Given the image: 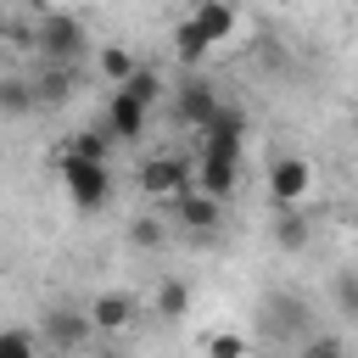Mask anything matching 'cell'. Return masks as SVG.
Masks as SVG:
<instances>
[{"instance_id": "obj_1", "label": "cell", "mask_w": 358, "mask_h": 358, "mask_svg": "<svg viewBox=\"0 0 358 358\" xmlns=\"http://www.w3.org/2000/svg\"><path fill=\"white\" fill-rule=\"evenodd\" d=\"M62 185H67V196H73L78 213H101V207L112 201V173H106V162H95V157L62 151Z\"/></svg>"}, {"instance_id": "obj_2", "label": "cell", "mask_w": 358, "mask_h": 358, "mask_svg": "<svg viewBox=\"0 0 358 358\" xmlns=\"http://www.w3.org/2000/svg\"><path fill=\"white\" fill-rule=\"evenodd\" d=\"M84 22L78 17H67V11H45L39 22H34V50L45 56V62H78L84 56Z\"/></svg>"}, {"instance_id": "obj_3", "label": "cell", "mask_w": 358, "mask_h": 358, "mask_svg": "<svg viewBox=\"0 0 358 358\" xmlns=\"http://www.w3.org/2000/svg\"><path fill=\"white\" fill-rule=\"evenodd\" d=\"M90 336H95L90 308H45V313H39V341H45V352H84Z\"/></svg>"}, {"instance_id": "obj_4", "label": "cell", "mask_w": 358, "mask_h": 358, "mask_svg": "<svg viewBox=\"0 0 358 358\" xmlns=\"http://www.w3.org/2000/svg\"><path fill=\"white\" fill-rule=\"evenodd\" d=\"M313 196V162L308 157H274L268 162V201L274 207H302Z\"/></svg>"}, {"instance_id": "obj_5", "label": "cell", "mask_w": 358, "mask_h": 358, "mask_svg": "<svg viewBox=\"0 0 358 358\" xmlns=\"http://www.w3.org/2000/svg\"><path fill=\"white\" fill-rule=\"evenodd\" d=\"M218 106H224V101H218V90H213L207 78H185V84L173 90V117H179V129H196V134H201Z\"/></svg>"}, {"instance_id": "obj_6", "label": "cell", "mask_w": 358, "mask_h": 358, "mask_svg": "<svg viewBox=\"0 0 358 358\" xmlns=\"http://www.w3.org/2000/svg\"><path fill=\"white\" fill-rule=\"evenodd\" d=\"M173 224H179V229H190V235H207V229H218V224H224V201H218V196H207L201 185H185V190L173 196Z\"/></svg>"}, {"instance_id": "obj_7", "label": "cell", "mask_w": 358, "mask_h": 358, "mask_svg": "<svg viewBox=\"0 0 358 358\" xmlns=\"http://www.w3.org/2000/svg\"><path fill=\"white\" fill-rule=\"evenodd\" d=\"M134 185H140L151 201H173V196L190 185V168H185L179 157H145L140 173H134Z\"/></svg>"}, {"instance_id": "obj_8", "label": "cell", "mask_w": 358, "mask_h": 358, "mask_svg": "<svg viewBox=\"0 0 358 358\" xmlns=\"http://www.w3.org/2000/svg\"><path fill=\"white\" fill-rule=\"evenodd\" d=\"M145 117H151V101H140L129 84H112V106H106L112 140H140L145 134Z\"/></svg>"}, {"instance_id": "obj_9", "label": "cell", "mask_w": 358, "mask_h": 358, "mask_svg": "<svg viewBox=\"0 0 358 358\" xmlns=\"http://www.w3.org/2000/svg\"><path fill=\"white\" fill-rule=\"evenodd\" d=\"M201 134H207V140H201V151H218V157H241V145H246V112H241L235 101H224Z\"/></svg>"}, {"instance_id": "obj_10", "label": "cell", "mask_w": 358, "mask_h": 358, "mask_svg": "<svg viewBox=\"0 0 358 358\" xmlns=\"http://www.w3.org/2000/svg\"><path fill=\"white\" fill-rule=\"evenodd\" d=\"M134 313H140L134 291H101V296H90V319H95V336H123V330L134 324Z\"/></svg>"}, {"instance_id": "obj_11", "label": "cell", "mask_w": 358, "mask_h": 358, "mask_svg": "<svg viewBox=\"0 0 358 358\" xmlns=\"http://www.w3.org/2000/svg\"><path fill=\"white\" fill-rule=\"evenodd\" d=\"M190 185H201L207 196L229 201V196H235V185H241V157H218V151H201V162H196Z\"/></svg>"}, {"instance_id": "obj_12", "label": "cell", "mask_w": 358, "mask_h": 358, "mask_svg": "<svg viewBox=\"0 0 358 358\" xmlns=\"http://www.w3.org/2000/svg\"><path fill=\"white\" fill-rule=\"evenodd\" d=\"M274 246H280V252L313 246V218H308L302 207H280V218H274Z\"/></svg>"}, {"instance_id": "obj_13", "label": "cell", "mask_w": 358, "mask_h": 358, "mask_svg": "<svg viewBox=\"0 0 358 358\" xmlns=\"http://www.w3.org/2000/svg\"><path fill=\"white\" fill-rule=\"evenodd\" d=\"M34 95H39V106L73 101V62H45V73L34 78Z\"/></svg>"}, {"instance_id": "obj_14", "label": "cell", "mask_w": 358, "mask_h": 358, "mask_svg": "<svg viewBox=\"0 0 358 358\" xmlns=\"http://www.w3.org/2000/svg\"><path fill=\"white\" fill-rule=\"evenodd\" d=\"M34 106H39V95H34V78L0 73V117H28Z\"/></svg>"}, {"instance_id": "obj_15", "label": "cell", "mask_w": 358, "mask_h": 358, "mask_svg": "<svg viewBox=\"0 0 358 358\" xmlns=\"http://www.w3.org/2000/svg\"><path fill=\"white\" fill-rule=\"evenodd\" d=\"M173 50H179V62H207V50H213V39H207V28L196 22V17H179L173 22Z\"/></svg>"}, {"instance_id": "obj_16", "label": "cell", "mask_w": 358, "mask_h": 358, "mask_svg": "<svg viewBox=\"0 0 358 358\" xmlns=\"http://www.w3.org/2000/svg\"><path fill=\"white\" fill-rule=\"evenodd\" d=\"M190 17L207 28V39H213V45H224V39L235 34V6H229V0H201Z\"/></svg>"}, {"instance_id": "obj_17", "label": "cell", "mask_w": 358, "mask_h": 358, "mask_svg": "<svg viewBox=\"0 0 358 358\" xmlns=\"http://www.w3.org/2000/svg\"><path fill=\"white\" fill-rule=\"evenodd\" d=\"M151 313H157V319H179V313H190V285H185V280H162L157 296H151Z\"/></svg>"}, {"instance_id": "obj_18", "label": "cell", "mask_w": 358, "mask_h": 358, "mask_svg": "<svg viewBox=\"0 0 358 358\" xmlns=\"http://www.w3.org/2000/svg\"><path fill=\"white\" fill-rule=\"evenodd\" d=\"M95 67H101V78H106V84H129V73H134L140 62H134V56H129L123 45H101Z\"/></svg>"}, {"instance_id": "obj_19", "label": "cell", "mask_w": 358, "mask_h": 358, "mask_svg": "<svg viewBox=\"0 0 358 358\" xmlns=\"http://www.w3.org/2000/svg\"><path fill=\"white\" fill-rule=\"evenodd\" d=\"M62 151H78V157H95V162H106V151H112V129H78Z\"/></svg>"}, {"instance_id": "obj_20", "label": "cell", "mask_w": 358, "mask_h": 358, "mask_svg": "<svg viewBox=\"0 0 358 358\" xmlns=\"http://www.w3.org/2000/svg\"><path fill=\"white\" fill-rule=\"evenodd\" d=\"M263 308H274V313H280L268 336H274V341H291V336H296V324H302V319H296V313H302V302H296V296H268Z\"/></svg>"}, {"instance_id": "obj_21", "label": "cell", "mask_w": 358, "mask_h": 358, "mask_svg": "<svg viewBox=\"0 0 358 358\" xmlns=\"http://www.w3.org/2000/svg\"><path fill=\"white\" fill-rule=\"evenodd\" d=\"M162 241H168L162 218H151V213H145V218H134V224H129V246H140V252H157Z\"/></svg>"}, {"instance_id": "obj_22", "label": "cell", "mask_w": 358, "mask_h": 358, "mask_svg": "<svg viewBox=\"0 0 358 358\" xmlns=\"http://www.w3.org/2000/svg\"><path fill=\"white\" fill-rule=\"evenodd\" d=\"M45 341H39V330H0V358H28V352H39Z\"/></svg>"}, {"instance_id": "obj_23", "label": "cell", "mask_w": 358, "mask_h": 358, "mask_svg": "<svg viewBox=\"0 0 358 358\" xmlns=\"http://www.w3.org/2000/svg\"><path fill=\"white\" fill-rule=\"evenodd\" d=\"M330 296H336V313H347V319H358V274L347 268V274H336V285H330Z\"/></svg>"}, {"instance_id": "obj_24", "label": "cell", "mask_w": 358, "mask_h": 358, "mask_svg": "<svg viewBox=\"0 0 358 358\" xmlns=\"http://www.w3.org/2000/svg\"><path fill=\"white\" fill-rule=\"evenodd\" d=\"M129 90H134L140 101H151V106L162 101V78H157L151 67H134V73H129Z\"/></svg>"}, {"instance_id": "obj_25", "label": "cell", "mask_w": 358, "mask_h": 358, "mask_svg": "<svg viewBox=\"0 0 358 358\" xmlns=\"http://www.w3.org/2000/svg\"><path fill=\"white\" fill-rule=\"evenodd\" d=\"M252 341L246 336H229V330H218V336H207V352H246Z\"/></svg>"}, {"instance_id": "obj_26", "label": "cell", "mask_w": 358, "mask_h": 358, "mask_svg": "<svg viewBox=\"0 0 358 358\" xmlns=\"http://www.w3.org/2000/svg\"><path fill=\"white\" fill-rule=\"evenodd\" d=\"M302 347H308V352H341L347 341H341V336H313V330H308V341H302Z\"/></svg>"}]
</instances>
